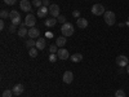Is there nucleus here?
I'll return each instance as SVG.
<instances>
[{
	"label": "nucleus",
	"instance_id": "24",
	"mask_svg": "<svg viewBox=\"0 0 129 97\" xmlns=\"http://www.w3.org/2000/svg\"><path fill=\"white\" fill-rule=\"evenodd\" d=\"M58 60V56L56 55V53H50V55H49V61L50 62H56Z\"/></svg>",
	"mask_w": 129,
	"mask_h": 97
},
{
	"label": "nucleus",
	"instance_id": "20",
	"mask_svg": "<svg viewBox=\"0 0 129 97\" xmlns=\"http://www.w3.org/2000/svg\"><path fill=\"white\" fill-rule=\"evenodd\" d=\"M26 47L30 49V48H34V47H36V41L34 40V39H28L27 41H26Z\"/></svg>",
	"mask_w": 129,
	"mask_h": 97
},
{
	"label": "nucleus",
	"instance_id": "34",
	"mask_svg": "<svg viewBox=\"0 0 129 97\" xmlns=\"http://www.w3.org/2000/svg\"><path fill=\"white\" fill-rule=\"evenodd\" d=\"M4 27H5V23H4V21L2 19L0 21V30H4Z\"/></svg>",
	"mask_w": 129,
	"mask_h": 97
},
{
	"label": "nucleus",
	"instance_id": "2",
	"mask_svg": "<svg viewBox=\"0 0 129 97\" xmlns=\"http://www.w3.org/2000/svg\"><path fill=\"white\" fill-rule=\"evenodd\" d=\"M74 31H75V29H74V26L71 25V23H69V22H66V23H63L62 25V27H61V32H62V35L63 36H71L72 34H74Z\"/></svg>",
	"mask_w": 129,
	"mask_h": 97
},
{
	"label": "nucleus",
	"instance_id": "4",
	"mask_svg": "<svg viewBox=\"0 0 129 97\" xmlns=\"http://www.w3.org/2000/svg\"><path fill=\"white\" fill-rule=\"evenodd\" d=\"M105 12H106V10H105V7L102 4H94L92 7V13L94 16H103Z\"/></svg>",
	"mask_w": 129,
	"mask_h": 97
},
{
	"label": "nucleus",
	"instance_id": "21",
	"mask_svg": "<svg viewBox=\"0 0 129 97\" xmlns=\"http://www.w3.org/2000/svg\"><path fill=\"white\" fill-rule=\"evenodd\" d=\"M18 17H21V16H19V13L17 12V10H10L9 12V18L10 19H14V18H18Z\"/></svg>",
	"mask_w": 129,
	"mask_h": 97
},
{
	"label": "nucleus",
	"instance_id": "26",
	"mask_svg": "<svg viewBox=\"0 0 129 97\" xmlns=\"http://www.w3.org/2000/svg\"><path fill=\"white\" fill-rule=\"evenodd\" d=\"M49 52L50 53H56V55H57V53H58V47L54 44V45H50L49 47Z\"/></svg>",
	"mask_w": 129,
	"mask_h": 97
},
{
	"label": "nucleus",
	"instance_id": "37",
	"mask_svg": "<svg viewBox=\"0 0 129 97\" xmlns=\"http://www.w3.org/2000/svg\"><path fill=\"white\" fill-rule=\"evenodd\" d=\"M128 23H129V17H128Z\"/></svg>",
	"mask_w": 129,
	"mask_h": 97
},
{
	"label": "nucleus",
	"instance_id": "19",
	"mask_svg": "<svg viewBox=\"0 0 129 97\" xmlns=\"http://www.w3.org/2000/svg\"><path fill=\"white\" fill-rule=\"evenodd\" d=\"M38 48L36 47H34V48H30L28 49V55H30V57H32V58H35L36 56H38Z\"/></svg>",
	"mask_w": 129,
	"mask_h": 97
},
{
	"label": "nucleus",
	"instance_id": "27",
	"mask_svg": "<svg viewBox=\"0 0 129 97\" xmlns=\"http://www.w3.org/2000/svg\"><path fill=\"white\" fill-rule=\"evenodd\" d=\"M0 17H2V18H8L9 17V13L7 12V10H2V12H0Z\"/></svg>",
	"mask_w": 129,
	"mask_h": 97
},
{
	"label": "nucleus",
	"instance_id": "13",
	"mask_svg": "<svg viewBox=\"0 0 129 97\" xmlns=\"http://www.w3.org/2000/svg\"><path fill=\"white\" fill-rule=\"evenodd\" d=\"M26 35H28V29H26V23L22 22L21 23V29H18V36L25 38Z\"/></svg>",
	"mask_w": 129,
	"mask_h": 97
},
{
	"label": "nucleus",
	"instance_id": "22",
	"mask_svg": "<svg viewBox=\"0 0 129 97\" xmlns=\"http://www.w3.org/2000/svg\"><path fill=\"white\" fill-rule=\"evenodd\" d=\"M13 96V91L12 89H5L2 94V97H12Z\"/></svg>",
	"mask_w": 129,
	"mask_h": 97
},
{
	"label": "nucleus",
	"instance_id": "11",
	"mask_svg": "<svg viewBox=\"0 0 129 97\" xmlns=\"http://www.w3.org/2000/svg\"><path fill=\"white\" fill-rule=\"evenodd\" d=\"M12 91H13V94L14 96H21V94L25 92V87H23L22 84H16Z\"/></svg>",
	"mask_w": 129,
	"mask_h": 97
},
{
	"label": "nucleus",
	"instance_id": "7",
	"mask_svg": "<svg viewBox=\"0 0 129 97\" xmlns=\"http://www.w3.org/2000/svg\"><path fill=\"white\" fill-rule=\"evenodd\" d=\"M19 8L23 10V12H26V13H28V12H31V3L28 2V0H21L19 2Z\"/></svg>",
	"mask_w": 129,
	"mask_h": 97
},
{
	"label": "nucleus",
	"instance_id": "16",
	"mask_svg": "<svg viewBox=\"0 0 129 97\" xmlns=\"http://www.w3.org/2000/svg\"><path fill=\"white\" fill-rule=\"evenodd\" d=\"M70 60L72 61V62H80V61H83V55L81 53H74V55L70 57Z\"/></svg>",
	"mask_w": 129,
	"mask_h": 97
},
{
	"label": "nucleus",
	"instance_id": "32",
	"mask_svg": "<svg viewBox=\"0 0 129 97\" xmlns=\"http://www.w3.org/2000/svg\"><path fill=\"white\" fill-rule=\"evenodd\" d=\"M8 29H9V32H16V25H10Z\"/></svg>",
	"mask_w": 129,
	"mask_h": 97
},
{
	"label": "nucleus",
	"instance_id": "25",
	"mask_svg": "<svg viewBox=\"0 0 129 97\" xmlns=\"http://www.w3.org/2000/svg\"><path fill=\"white\" fill-rule=\"evenodd\" d=\"M115 97H125V92L123 89H117L115 92Z\"/></svg>",
	"mask_w": 129,
	"mask_h": 97
},
{
	"label": "nucleus",
	"instance_id": "23",
	"mask_svg": "<svg viewBox=\"0 0 129 97\" xmlns=\"http://www.w3.org/2000/svg\"><path fill=\"white\" fill-rule=\"evenodd\" d=\"M32 5L39 9L40 7H43V0H34V2H32Z\"/></svg>",
	"mask_w": 129,
	"mask_h": 97
},
{
	"label": "nucleus",
	"instance_id": "10",
	"mask_svg": "<svg viewBox=\"0 0 129 97\" xmlns=\"http://www.w3.org/2000/svg\"><path fill=\"white\" fill-rule=\"evenodd\" d=\"M48 13H49V8L48 7H40L39 9H38V16H39V18H45L47 16H48Z\"/></svg>",
	"mask_w": 129,
	"mask_h": 97
},
{
	"label": "nucleus",
	"instance_id": "35",
	"mask_svg": "<svg viewBox=\"0 0 129 97\" xmlns=\"http://www.w3.org/2000/svg\"><path fill=\"white\" fill-rule=\"evenodd\" d=\"M45 36H47V38H53V34H52V32H47Z\"/></svg>",
	"mask_w": 129,
	"mask_h": 97
},
{
	"label": "nucleus",
	"instance_id": "36",
	"mask_svg": "<svg viewBox=\"0 0 129 97\" xmlns=\"http://www.w3.org/2000/svg\"><path fill=\"white\" fill-rule=\"evenodd\" d=\"M126 72L129 74V65H128V66H126Z\"/></svg>",
	"mask_w": 129,
	"mask_h": 97
},
{
	"label": "nucleus",
	"instance_id": "3",
	"mask_svg": "<svg viewBox=\"0 0 129 97\" xmlns=\"http://www.w3.org/2000/svg\"><path fill=\"white\" fill-rule=\"evenodd\" d=\"M116 65H117L119 67H126L128 65H129V60H128V57L124 56V55L117 56V57H116Z\"/></svg>",
	"mask_w": 129,
	"mask_h": 97
},
{
	"label": "nucleus",
	"instance_id": "17",
	"mask_svg": "<svg viewBox=\"0 0 129 97\" xmlns=\"http://www.w3.org/2000/svg\"><path fill=\"white\" fill-rule=\"evenodd\" d=\"M66 36H59V38H57L56 39V45L59 48V47H63L64 44H66Z\"/></svg>",
	"mask_w": 129,
	"mask_h": 97
},
{
	"label": "nucleus",
	"instance_id": "6",
	"mask_svg": "<svg viewBox=\"0 0 129 97\" xmlns=\"http://www.w3.org/2000/svg\"><path fill=\"white\" fill-rule=\"evenodd\" d=\"M25 23H26V26H28V27H35V23H36V18H35V16L34 14H28L27 13V16H26V18H25Z\"/></svg>",
	"mask_w": 129,
	"mask_h": 97
},
{
	"label": "nucleus",
	"instance_id": "8",
	"mask_svg": "<svg viewBox=\"0 0 129 97\" xmlns=\"http://www.w3.org/2000/svg\"><path fill=\"white\" fill-rule=\"evenodd\" d=\"M62 80L66 83V84H71L72 83V80H74V74L70 71V70H67V71H64V74H63V78H62Z\"/></svg>",
	"mask_w": 129,
	"mask_h": 97
},
{
	"label": "nucleus",
	"instance_id": "5",
	"mask_svg": "<svg viewBox=\"0 0 129 97\" xmlns=\"http://www.w3.org/2000/svg\"><path fill=\"white\" fill-rule=\"evenodd\" d=\"M49 14L53 18H58L61 16L59 14V7L57 4H50V7H49Z\"/></svg>",
	"mask_w": 129,
	"mask_h": 97
},
{
	"label": "nucleus",
	"instance_id": "9",
	"mask_svg": "<svg viewBox=\"0 0 129 97\" xmlns=\"http://www.w3.org/2000/svg\"><path fill=\"white\" fill-rule=\"evenodd\" d=\"M57 56H58V60H69V57H70V53H69V51H67V49H63V48H61V49H58Z\"/></svg>",
	"mask_w": 129,
	"mask_h": 97
},
{
	"label": "nucleus",
	"instance_id": "33",
	"mask_svg": "<svg viewBox=\"0 0 129 97\" xmlns=\"http://www.w3.org/2000/svg\"><path fill=\"white\" fill-rule=\"evenodd\" d=\"M43 5H44V7H50V4H49V0H43Z\"/></svg>",
	"mask_w": 129,
	"mask_h": 97
},
{
	"label": "nucleus",
	"instance_id": "18",
	"mask_svg": "<svg viewBox=\"0 0 129 97\" xmlns=\"http://www.w3.org/2000/svg\"><path fill=\"white\" fill-rule=\"evenodd\" d=\"M57 23V18H47L45 19V26L48 27H53Z\"/></svg>",
	"mask_w": 129,
	"mask_h": 97
},
{
	"label": "nucleus",
	"instance_id": "1",
	"mask_svg": "<svg viewBox=\"0 0 129 97\" xmlns=\"http://www.w3.org/2000/svg\"><path fill=\"white\" fill-rule=\"evenodd\" d=\"M103 19L109 26H112L116 22V16H115L114 12H111V10H106L105 14H103Z\"/></svg>",
	"mask_w": 129,
	"mask_h": 97
},
{
	"label": "nucleus",
	"instance_id": "30",
	"mask_svg": "<svg viewBox=\"0 0 129 97\" xmlns=\"http://www.w3.org/2000/svg\"><path fill=\"white\" fill-rule=\"evenodd\" d=\"M4 3L8 4V5H14L17 3V0H4Z\"/></svg>",
	"mask_w": 129,
	"mask_h": 97
},
{
	"label": "nucleus",
	"instance_id": "12",
	"mask_svg": "<svg viewBox=\"0 0 129 97\" xmlns=\"http://www.w3.org/2000/svg\"><path fill=\"white\" fill-rule=\"evenodd\" d=\"M39 35H40L39 29H36V27H30L28 29V36H30V39H36V38H39Z\"/></svg>",
	"mask_w": 129,
	"mask_h": 97
},
{
	"label": "nucleus",
	"instance_id": "31",
	"mask_svg": "<svg viewBox=\"0 0 129 97\" xmlns=\"http://www.w3.org/2000/svg\"><path fill=\"white\" fill-rule=\"evenodd\" d=\"M72 16H74L75 18H80V12H79V10H74V12H72Z\"/></svg>",
	"mask_w": 129,
	"mask_h": 97
},
{
	"label": "nucleus",
	"instance_id": "29",
	"mask_svg": "<svg viewBox=\"0 0 129 97\" xmlns=\"http://www.w3.org/2000/svg\"><path fill=\"white\" fill-rule=\"evenodd\" d=\"M21 23V17H18V18H14V19H12V25H19Z\"/></svg>",
	"mask_w": 129,
	"mask_h": 97
},
{
	"label": "nucleus",
	"instance_id": "14",
	"mask_svg": "<svg viewBox=\"0 0 129 97\" xmlns=\"http://www.w3.org/2000/svg\"><path fill=\"white\" fill-rule=\"evenodd\" d=\"M76 25H78L79 29H87L88 27V19L87 18H78Z\"/></svg>",
	"mask_w": 129,
	"mask_h": 97
},
{
	"label": "nucleus",
	"instance_id": "28",
	"mask_svg": "<svg viewBox=\"0 0 129 97\" xmlns=\"http://www.w3.org/2000/svg\"><path fill=\"white\" fill-rule=\"evenodd\" d=\"M57 21H59V23H66V17L61 14V16L57 18Z\"/></svg>",
	"mask_w": 129,
	"mask_h": 97
},
{
	"label": "nucleus",
	"instance_id": "15",
	"mask_svg": "<svg viewBox=\"0 0 129 97\" xmlns=\"http://www.w3.org/2000/svg\"><path fill=\"white\" fill-rule=\"evenodd\" d=\"M45 45H47L45 38H39V39L36 40V48H38L39 51H43V49L45 48Z\"/></svg>",
	"mask_w": 129,
	"mask_h": 97
}]
</instances>
